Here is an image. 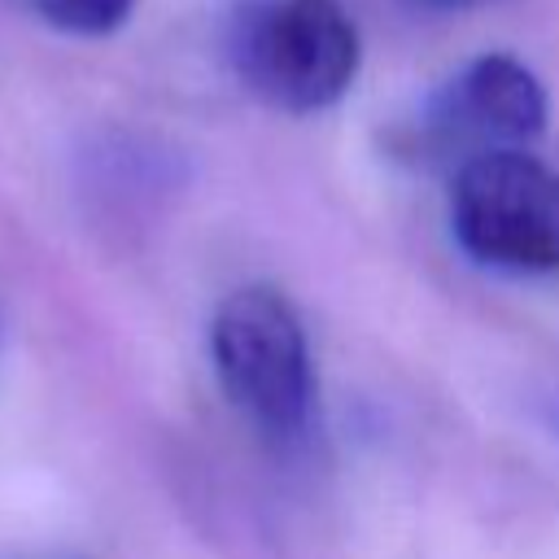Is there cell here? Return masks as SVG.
I'll return each instance as SVG.
<instances>
[{
  "label": "cell",
  "mask_w": 559,
  "mask_h": 559,
  "mask_svg": "<svg viewBox=\"0 0 559 559\" xmlns=\"http://www.w3.org/2000/svg\"><path fill=\"white\" fill-rule=\"evenodd\" d=\"M227 61L262 105L319 114L354 87L362 39L341 0H245L227 22Z\"/></svg>",
  "instance_id": "6da1fadb"
},
{
  "label": "cell",
  "mask_w": 559,
  "mask_h": 559,
  "mask_svg": "<svg viewBox=\"0 0 559 559\" xmlns=\"http://www.w3.org/2000/svg\"><path fill=\"white\" fill-rule=\"evenodd\" d=\"M210 358L227 402L271 445L306 437L314 415V362L301 314L271 284L227 293L210 319Z\"/></svg>",
  "instance_id": "7a4b0ae2"
},
{
  "label": "cell",
  "mask_w": 559,
  "mask_h": 559,
  "mask_svg": "<svg viewBox=\"0 0 559 559\" xmlns=\"http://www.w3.org/2000/svg\"><path fill=\"white\" fill-rule=\"evenodd\" d=\"M450 231L493 271H559V170L528 148H489L454 166Z\"/></svg>",
  "instance_id": "3957f363"
},
{
  "label": "cell",
  "mask_w": 559,
  "mask_h": 559,
  "mask_svg": "<svg viewBox=\"0 0 559 559\" xmlns=\"http://www.w3.org/2000/svg\"><path fill=\"white\" fill-rule=\"evenodd\" d=\"M546 87L511 52H480L441 83L406 131L424 162H467L489 148H524L546 131Z\"/></svg>",
  "instance_id": "277c9868"
},
{
  "label": "cell",
  "mask_w": 559,
  "mask_h": 559,
  "mask_svg": "<svg viewBox=\"0 0 559 559\" xmlns=\"http://www.w3.org/2000/svg\"><path fill=\"white\" fill-rule=\"evenodd\" d=\"M26 4L44 26H52L61 35L100 39V35L122 31L140 0H26Z\"/></svg>",
  "instance_id": "5b68a950"
},
{
  "label": "cell",
  "mask_w": 559,
  "mask_h": 559,
  "mask_svg": "<svg viewBox=\"0 0 559 559\" xmlns=\"http://www.w3.org/2000/svg\"><path fill=\"white\" fill-rule=\"evenodd\" d=\"M437 4H476V0H437Z\"/></svg>",
  "instance_id": "8992f818"
},
{
  "label": "cell",
  "mask_w": 559,
  "mask_h": 559,
  "mask_svg": "<svg viewBox=\"0 0 559 559\" xmlns=\"http://www.w3.org/2000/svg\"><path fill=\"white\" fill-rule=\"evenodd\" d=\"M57 559H79V555H57Z\"/></svg>",
  "instance_id": "52a82bcc"
}]
</instances>
